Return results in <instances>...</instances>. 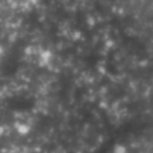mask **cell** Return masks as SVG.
<instances>
[{"label": "cell", "instance_id": "obj_1", "mask_svg": "<svg viewBox=\"0 0 153 153\" xmlns=\"http://www.w3.org/2000/svg\"><path fill=\"white\" fill-rule=\"evenodd\" d=\"M35 2L36 0H0V20L7 23L18 21L33 9Z\"/></svg>", "mask_w": 153, "mask_h": 153}]
</instances>
